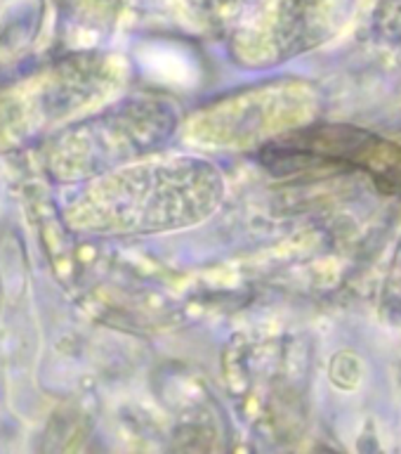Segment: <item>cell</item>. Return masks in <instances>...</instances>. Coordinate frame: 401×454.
I'll return each mask as SVG.
<instances>
[{
	"mask_svg": "<svg viewBox=\"0 0 401 454\" xmlns=\"http://www.w3.org/2000/svg\"><path fill=\"white\" fill-rule=\"evenodd\" d=\"M220 170L198 156H156L90 177L66 208L88 234H154L197 225L222 201Z\"/></svg>",
	"mask_w": 401,
	"mask_h": 454,
	"instance_id": "6da1fadb",
	"label": "cell"
},
{
	"mask_svg": "<svg viewBox=\"0 0 401 454\" xmlns=\"http://www.w3.org/2000/svg\"><path fill=\"white\" fill-rule=\"evenodd\" d=\"M173 128L175 116L166 105L130 102L78 126L66 142L59 140L57 170L69 180L102 176L161 149Z\"/></svg>",
	"mask_w": 401,
	"mask_h": 454,
	"instance_id": "7a4b0ae2",
	"label": "cell"
}]
</instances>
